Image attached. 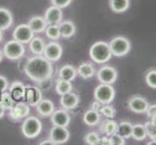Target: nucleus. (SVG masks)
Here are the masks:
<instances>
[{"instance_id": "nucleus-45", "label": "nucleus", "mask_w": 156, "mask_h": 145, "mask_svg": "<svg viewBox=\"0 0 156 145\" xmlns=\"http://www.w3.org/2000/svg\"><path fill=\"white\" fill-rule=\"evenodd\" d=\"M3 57H4V54H3V51L0 50V62L3 60Z\"/></svg>"}, {"instance_id": "nucleus-22", "label": "nucleus", "mask_w": 156, "mask_h": 145, "mask_svg": "<svg viewBox=\"0 0 156 145\" xmlns=\"http://www.w3.org/2000/svg\"><path fill=\"white\" fill-rule=\"evenodd\" d=\"M83 120L85 125L89 127H94L99 124L101 120V114L99 111H96L93 109H88L87 112H84Z\"/></svg>"}, {"instance_id": "nucleus-23", "label": "nucleus", "mask_w": 156, "mask_h": 145, "mask_svg": "<svg viewBox=\"0 0 156 145\" xmlns=\"http://www.w3.org/2000/svg\"><path fill=\"white\" fill-rule=\"evenodd\" d=\"M77 74L82 78L88 79L95 74V68L90 63H82L77 69Z\"/></svg>"}, {"instance_id": "nucleus-31", "label": "nucleus", "mask_w": 156, "mask_h": 145, "mask_svg": "<svg viewBox=\"0 0 156 145\" xmlns=\"http://www.w3.org/2000/svg\"><path fill=\"white\" fill-rule=\"evenodd\" d=\"M45 33H46L47 38L51 40V41H56L59 38H61L60 30H59L58 24H51V25H48L46 30H45Z\"/></svg>"}, {"instance_id": "nucleus-2", "label": "nucleus", "mask_w": 156, "mask_h": 145, "mask_svg": "<svg viewBox=\"0 0 156 145\" xmlns=\"http://www.w3.org/2000/svg\"><path fill=\"white\" fill-rule=\"evenodd\" d=\"M89 56L91 60L97 64L107 63L112 56L110 45L104 41L95 42L89 48Z\"/></svg>"}, {"instance_id": "nucleus-42", "label": "nucleus", "mask_w": 156, "mask_h": 145, "mask_svg": "<svg viewBox=\"0 0 156 145\" xmlns=\"http://www.w3.org/2000/svg\"><path fill=\"white\" fill-rule=\"evenodd\" d=\"M98 145H111L110 137H108V136H103V137H100Z\"/></svg>"}, {"instance_id": "nucleus-20", "label": "nucleus", "mask_w": 156, "mask_h": 145, "mask_svg": "<svg viewBox=\"0 0 156 145\" xmlns=\"http://www.w3.org/2000/svg\"><path fill=\"white\" fill-rule=\"evenodd\" d=\"M59 30H60V35L62 38L69 39L73 37L76 33V25L71 20H64L58 24Z\"/></svg>"}, {"instance_id": "nucleus-41", "label": "nucleus", "mask_w": 156, "mask_h": 145, "mask_svg": "<svg viewBox=\"0 0 156 145\" xmlns=\"http://www.w3.org/2000/svg\"><path fill=\"white\" fill-rule=\"evenodd\" d=\"M103 106V104L100 103L99 101L97 100H95L92 104H91V106H90V109H93V110H96V111H100L101 109V107Z\"/></svg>"}, {"instance_id": "nucleus-40", "label": "nucleus", "mask_w": 156, "mask_h": 145, "mask_svg": "<svg viewBox=\"0 0 156 145\" xmlns=\"http://www.w3.org/2000/svg\"><path fill=\"white\" fill-rule=\"evenodd\" d=\"M146 113L147 114V116L149 118H151L152 116H154L156 114V105H148L147 109L146 111Z\"/></svg>"}, {"instance_id": "nucleus-24", "label": "nucleus", "mask_w": 156, "mask_h": 145, "mask_svg": "<svg viewBox=\"0 0 156 145\" xmlns=\"http://www.w3.org/2000/svg\"><path fill=\"white\" fill-rule=\"evenodd\" d=\"M28 44H29V50L34 55H42L43 54L46 44L42 38H39V37H33Z\"/></svg>"}, {"instance_id": "nucleus-1", "label": "nucleus", "mask_w": 156, "mask_h": 145, "mask_svg": "<svg viewBox=\"0 0 156 145\" xmlns=\"http://www.w3.org/2000/svg\"><path fill=\"white\" fill-rule=\"evenodd\" d=\"M24 72L31 80L42 83L51 78L53 68L51 62L47 58L41 55H35L29 58L26 62Z\"/></svg>"}, {"instance_id": "nucleus-15", "label": "nucleus", "mask_w": 156, "mask_h": 145, "mask_svg": "<svg viewBox=\"0 0 156 145\" xmlns=\"http://www.w3.org/2000/svg\"><path fill=\"white\" fill-rule=\"evenodd\" d=\"M51 120L53 126H60V127H67L70 124L71 117L68 110L66 109H58L55 110L51 115Z\"/></svg>"}, {"instance_id": "nucleus-37", "label": "nucleus", "mask_w": 156, "mask_h": 145, "mask_svg": "<svg viewBox=\"0 0 156 145\" xmlns=\"http://www.w3.org/2000/svg\"><path fill=\"white\" fill-rule=\"evenodd\" d=\"M111 145H124L125 144V138L118 133H115L114 135L110 136Z\"/></svg>"}, {"instance_id": "nucleus-9", "label": "nucleus", "mask_w": 156, "mask_h": 145, "mask_svg": "<svg viewBox=\"0 0 156 145\" xmlns=\"http://www.w3.org/2000/svg\"><path fill=\"white\" fill-rule=\"evenodd\" d=\"M97 78L101 83L112 84L117 79V71L112 66H103L98 70Z\"/></svg>"}, {"instance_id": "nucleus-18", "label": "nucleus", "mask_w": 156, "mask_h": 145, "mask_svg": "<svg viewBox=\"0 0 156 145\" xmlns=\"http://www.w3.org/2000/svg\"><path fill=\"white\" fill-rule=\"evenodd\" d=\"M9 93L16 101H20L24 99L25 94V85L20 81H14L11 85H9Z\"/></svg>"}, {"instance_id": "nucleus-36", "label": "nucleus", "mask_w": 156, "mask_h": 145, "mask_svg": "<svg viewBox=\"0 0 156 145\" xmlns=\"http://www.w3.org/2000/svg\"><path fill=\"white\" fill-rule=\"evenodd\" d=\"M146 82L150 88L156 89V70H150L147 73Z\"/></svg>"}, {"instance_id": "nucleus-35", "label": "nucleus", "mask_w": 156, "mask_h": 145, "mask_svg": "<svg viewBox=\"0 0 156 145\" xmlns=\"http://www.w3.org/2000/svg\"><path fill=\"white\" fill-rule=\"evenodd\" d=\"M83 139H84V142L87 144H88V145H98L100 136H99V135L97 133L89 132L88 133L85 135Z\"/></svg>"}, {"instance_id": "nucleus-13", "label": "nucleus", "mask_w": 156, "mask_h": 145, "mask_svg": "<svg viewBox=\"0 0 156 145\" xmlns=\"http://www.w3.org/2000/svg\"><path fill=\"white\" fill-rule=\"evenodd\" d=\"M42 99H43V94L40 88L36 86H30V85L25 86L24 100L29 105L36 106Z\"/></svg>"}, {"instance_id": "nucleus-46", "label": "nucleus", "mask_w": 156, "mask_h": 145, "mask_svg": "<svg viewBox=\"0 0 156 145\" xmlns=\"http://www.w3.org/2000/svg\"><path fill=\"white\" fill-rule=\"evenodd\" d=\"M150 119H151V121H152V122L154 123V124L156 125V114H155L154 116H152L151 118H150Z\"/></svg>"}, {"instance_id": "nucleus-16", "label": "nucleus", "mask_w": 156, "mask_h": 145, "mask_svg": "<svg viewBox=\"0 0 156 145\" xmlns=\"http://www.w3.org/2000/svg\"><path fill=\"white\" fill-rule=\"evenodd\" d=\"M79 104H80L79 96L73 93L72 91L64 95H61L60 97V105L62 106V109L66 110H71L76 109Z\"/></svg>"}, {"instance_id": "nucleus-12", "label": "nucleus", "mask_w": 156, "mask_h": 145, "mask_svg": "<svg viewBox=\"0 0 156 145\" xmlns=\"http://www.w3.org/2000/svg\"><path fill=\"white\" fill-rule=\"evenodd\" d=\"M148 105V102L141 96H133L128 101L129 109L135 113H146Z\"/></svg>"}, {"instance_id": "nucleus-19", "label": "nucleus", "mask_w": 156, "mask_h": 145, "mask_svg": "<svg viewBox=\"0 0 156 145\" xmlns=\"http://www.w3.org/2000/svg\"><path fill=\"white\" fill-rule=\"evenodd\" d=\"M28 25L34 33H42V32H44L46 30L48 23H47L46 19H44V17H41V16H34V17H32L29 19Z\"/></svg>"}, {"instance_id": "nucleus-47", "label": "nucleus", "mask_w": 156, "mask_h": 145, "mask_svg": "<svg viewBox=\"0 0 156 145\" xmlns=\"http://www.w3.org/2000/svg\"><path fill=\"white\" fill-rule=\"evenodd\" d=\"M2 39H3V33H2V30H0V43H1Z\"/></svg>"}, {"instance_id": "nucleus-34", "label": "nucleus", "mask_w": 156, "mask_h": 145, "mask_svg": "<svg viewBox=\"0 0 156 145\" xmlns=\"http://www.w3.org/2000/svg\"><path fill=\"white\" fill-rule=\"evenodd\" d=\"M99 112L101 115H103L104 117L108 118V119H112V118H115V116L116 115L115 109L114 106L110 105V104L103 105V106L101 107Z\"/></svg>"}, {"instance_id": "nucleus-38", "label": "nucleus", "mask_w": 156, "mask_h": 145, "mask_svg": "<svg viewBox=\"0 0 156 145\" xmlns=\"http://www.w3.org/2000/svg\"><path fill=\"white\" fill-rule=\"evenodd\" d=\"M51 4L53 6H56L58 8H66L68 7L70 4H71L72 0H51Z\"/></svg>"}, {"instance_id": "nucleus-17", "label": "nucleus", "mask_w": 156, "mask_h": 145, "mask_svg": "<svg viewBox=\"0 0 156 145\" xmlns=\"http://www.w3.org/2000/svg\"><path fill=\"white\" fill-rule=\"evenodd\" d=\"M36 110L39 115L43 117H49L55 111V104L51 100L42 99L39 104L36 105Z\"/></svg>"}, {"instance_id": "nucleus-32", "label": "nucleus", "mask_w": 156, "mask_h": 145, "mask_svg": "<svg viewBox=\"0 0 156 145\" xmlns=\"http://www.w3.org/2000/svg\"><path fill=\"white\" fill-rule=\"evenodd\" d=\"M0 103L2 104L5 109L10 110L15 105V100L13 99V97L11 96L9 92L4 91V92H2L1 95H0Z\"/></svg>"}, {"instance_id": "nucleus-5", "label": "nucleus", "mask_w": 156, "mask_h": 145, "mask_svg": "<svg viewBox=\"0 0 156 145\" xmlns=\"http://www.w3.org/2000/svg\"><path fill=\"white\" fill-rule=\"evenodd\" d=\"M24 52H25L24 45L14 39L7 42L3 47L4 56L10 59V60H18V59L23 56Z\"/></svg>"}, {"instance_id": "nucleus-30", "label": "nucleus", "mask_w": 156, "mask_h": 145, "mask_svg": "<svg viewBox=\"0 0 156 145\" xmlns=\"http://www.w3.org/2000/svg\"><path fill=\"white\" fill-rule=\"evenodd\" d=\"M132 128L133 125L130 122L128 121H122L118 124V128H117V133L121 135L125 139L126 138H130L131 135H132Z\"/></svg>"}, {"instance_id": "nucleus-25", "label": "nucleus", "mask_w": 156, "mask_h": 145, "mask_svg": "<svg viewBox=\"0 0 156 145\" xmlns=\"http://www.w3.org/2000/svg\"><path fill=\"white\" fill-rule=\"evenodd\" d=\"M110 7L116 14L124 13L130 7V0H110Z\"/></svg>"}, {"instance_id": "nucleus-43", "label": "nucleus", "mask_w": 156, "mask_h": 145, "mask_svg": "<svg viewBox=\"0 0 156 145\" xmlns=\"http://www.w3.org/2000/svg\"><path fill=\"white\" fill-rule=\"evenodd\" d=\"M40 145H55V143H53V141L51 138H49V139H45V140L40 142Z\"/></svg>"}, {"instance_id": "nucleus-11", "label": "nucleus", "mask_w": 156, "mask_h": 145, "mask_svg": "<svg viewBox=\"0 0 156 145\" xmlns=\"http://www.w3.org/2000/svg\"><path fill=\"white\" fill-rule=\"evenodd\" d=\"M30 113V105L23 102H20L14 105V106L10 109V117L13 120H21L23 118H26Z\"/></svg>"}, {"instance_id": "nucleus-6", "label": "nucleus", "mask_w": 156, "mask_h": 145, "mask_svg": "<svg viewBox=\"0 0 156 145\" xmlns=\"http://www.w3.org/2000/svg\"><path fill=\"white\" fill-rule=\"evenodd\" d=\"M94 99L99 101L103 105L110 104L115 100V90L112 86V84L101 83L94 90Z\"/></svg>"}, {"instance_id": "nucleus-14", "label": "nucleus", "mask_w": 156, "mask_h": 145, "mask_svg": "<svg viewBox=\"0 0 156 145\" xmlns=\"http://www.w3.org/2000/svg\"><path fill=\"white\" fill-rule=\"evenodd\" d=\"M44 19H46L48 25L51 24H59L63 19V12L61 8L56 6H51L47 9L44 15Z\"/></svg>"}, {"instance_id": "nucleus-29", "label": "nucleus", "mask_w": 156, "mask_h": 145, "mask_svg": "<svg viewBox=\"0 0 156 145\" xmlns=\"http://www.w3.org/2000/svg\"><path fill=\"white\" fill-rule=\"evenodd\" d=\"M131 137L137 141H142L147 138V131L144 124H136L133 125Z\"/></svg>"}, {"instance_id": "nucleus-4", "label": "nucleus", "mask_w": 156, "mask_h": 145, "mask_svg": "<svg viewBox=\"0 0 156 145\" xmlns=\"http://www.w3.org/2000/svg\"><path fill=\"white\" fill-rule=\"evenodd\" d=\"M110 48L112 54L116 57H122L126 55L131 50V43L127 38L122 36L115 37L110 42Z\"/></svg>"}, {"instance_id": "nucleus-26", "label": "nucleus", "mask_w": 156, "mask_h": 145, "mask_svg": "<svg viewBox=\"0 0 156 145\" xmlns=\"http://www.w3.org/2000/svg\"><path fill=\"white\" fill-rule=\"evenodd\" d=\"M59 78L66 79V80H70L72 81L75 78H77L78 74H77V69H75L74 66L72 65H64L60 68L59 70Z\"/></svg>"}, {"instance_id": "nucleus-21", "label": "nucleus", "mask_w": 156, "mask_h": 145, "mask_svg": "<svg viewBox=\"0 0 156 145\" xmlns=\"http://www.w3.org/2000/svg\"><path fill=\"white\" fill-rule=\"evenodd\" d=\"M13 15L10 10L0 7V30H7L13 24Z\"/></svg>"}, {"instance_id": "nucleus-28", "label": "nucleus", "mask_w": 156, "mask_h": 145, "mask_svg": "<svg viewBox=\"0 0 156 145\" xmlns=\"http://www.w3.org/2000/svg\"><path fill=\"white\" fill-rule=\"evenodd\" d=\"M72 89H73V85L70 80H66L60 78H59V79H57V81L55 83V91L58 95L61 96L66 93H69L71 92Z\"/></svg>"}, {"instance_id": "nucleus-3", "label": "nucleus", "mask_w": 156, "mask_h": 145, "mask_svg": "<svg viewBox=\"0 0 156 145\" xmlns=\"http://www.w3.org/2000/svg\"><path fill=\"white\" fill-rule=\"evenodd\" d=\"M42 122L35 116H27L21 125V133L26 138H35L42 132Z\"/></svg>"}, {"instance_id": "nucleus-27", "label": "nucleus", "mask_w": 156, "mask_h": 145, "mask_svg": "<svg viewBox=\"0 0 156 145\" xmlns=\"http://www.w3.org/2000/svg\"><path fill=\"white\" fill-rule=\"evenodd\" d=\"M117 128H118V123H116L112 119H107L106 121L102 123L100 130L107 136H111L115 133H117Z\"/></svg>"}, {"instance_id": "nucleus-33", "label": "nucleus", "mask_w": 156, "mask_h": 145, "mask_svg": "<svg viewBox=\"0 0 156 145\" xmlns=\"http://www.w3.org/2000/svg\"><path fill=\"white\" fill-rule=\"evenodd\" d=\"M147 131V136H148L152 140V142H148L147 144H156V125L152 121H148L144 123Z\"/></svg>"}, {"instance_id": "nucleus-8", "label": "nucleus", "mask_w": 156, "mask_h": 145, "mask_svg": "<svg viewBox=\"0 0 156 145\" xmlns=\"http://www.w3.org/2000/svg\"><path fill=\"white\" fill-rule=\"evenodd\" d=\"M62 53H63V48L61 45L55 41H52L45 46V50H44V52H43V55H44V57L47 58L49 61L55 62L61 58Z\"/></svg>"}, {"instance_id": "nucleus-44", "label": "nucleus", "mask_w": 156, "mask_h": 145, "mask_svg": "<svg viewBox=\"0 0 156 145\" xmlns=\"http://www.w3.org/2000/svg\"><path fill=\"white\" fill-rule=\"evenodd\" d=\"M5 110H6V109H4V106L2 105V104L0 103V119H1V118L4 116V114H5Z\"/></svg>"}, {"instance_id": "nucleus-7", "label": "nucleus", "mask_w": 156, "mask_h": 145, "mask_svg": "<svg viewBox=\"0 0 156 145\" xmlns=\"http://www.w3.org/2000/svg\"><path fill=\"white\" fill-rule=\"evenodd\" d=\"M33 37H34V32L31 30L28 23L18 25L13 32L14 40L21 43V44H23V45L28 44Z\"/></svg>"}, {"instance_id": "nucleus-39", "label": "nucleus", "mask_w": 156, "mask_h": 145, "mask_svg": "<svg viewBox=\"0 0 156 145\" xmlns=\"http://www.w3.org/2000/svg\"><path fill=\"white\" fill-rule=\"evenodd\" d=\"M8 88H9L8 79L3 76H0V93L6 91Z\"/></svg>"}, {"instance_id": "nucleus-10", "label": "nucleus", "mask_w": 156, "mask_h": 145, "mask_svg": "<svg viewBox=\"0 0 156 145\" xmlns=\"http://www.w3.org/2000/svg\"><path fill=\"white\" fill-rule=\"evenodd\" d=\"M50 138L55 144L66 143L70 138V133L67 127L53 126L50 132Z\"/></svg>"}]
</instances>
